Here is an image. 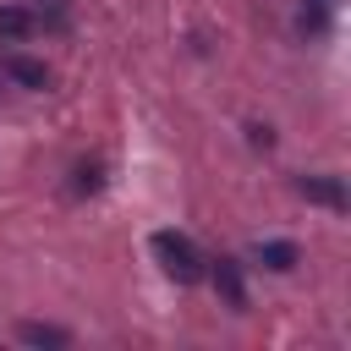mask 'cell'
Listing matches in <instances>:
<instances>
[{"label":"cell","mask_w":351,"mask_h":351,"mask_svg":"<svg viewBox=\"0 0 351 351\" xmlns=\"http://www.w3.org/2000/svg\"><path fill=\"white\" fill-rule=\"evenodd\" d=\"M247 132H252V143H258V148H274V132H269V126H247Z\"/></svg>","instance_id":"obj_9"},{"label":"cell","mask_w":351,"mask_h":351,"mask_svg":"<svg viewBox=\"0 0 351 351\" xmlns=\"http://www.w3.org/2000/svg\"><path fill=\"white\" fill-rule=\"evenodd\" d=\"M99 186H104V165H99V159L71 165V197H93Z\"/></svg>","instance_id":"obj_8"},{"label":"cell","mask_w":351,"mask_h":351,"mask_svg":"<svg viewBox=\"0 0 351 351\" xmlns=\"http://www.w3.org/2000/svg\"><path fill=\"white\" fill-rule=\"evenodd\" d=\"M0 71H5L16 88H27V93H44V88H49V66H44L38 55H16V49H11V55L0 60Z\"/></svg>","instance_id":"obj_3"},{"label":"cell","mask_w":351,"mask_h":351,"mask_svg":"<svg viewBox=\"0 0 351 351\" xmlns=\"http://www.w3.org/2000/svg\"><path fill=\"white\" fill-rule=\"evenodd\" d=\"M252 258H258V263H263L269 274H291V269L302 263V247H296V241H280V236H274V241H258V247H252Z\"/></svg>","instance_id":"obj_5"},{"label":"cell","mask_w":351,"mask_h":351,"mask_svg":"<svg viewBox=\"0 0 351 351\" xmlns=\"http://www.w3.org/2000/svg\"><path fill=\"white\" fill-rule=\"evenodd\" d=\"M44 22H38V11L33 5H0V38L5 44H16V38H33Z\"/></svg>","instance_id":"obj_7"},{"label":"cell","mask_w":351,"mask_h":351,"mask_svg":"<svg viewBox=\"0 0 351 351\" xmlns=\"http://www.w3.org/2000/svg\"><path fill=\"white\" fill-rule=\"evenodd\" d=\"M208 280H214V291H219V302H225L230 313H247V274H241L236 258H214Z\"/></svg>","instance_id":"obj_2"},{"label":"cell","mask_w":351,"mask_h":351,"mask_svg":"<svg viewBox=\"0 0 351 351\" xmlns=\"http://www.w3.org/2000/svg\"><path fill=\"white\" fill-rule=\"evenodd\" d=\"M154 258L176 285H197L203 280V252L186 230H154Z\"/></svg>","instance_id":"obj_1"},{"label":"cell","mask_w":351,"mask_h":351,"mask_svg":"<svg viewBox=\"0 0 351 351\" xmlns=\"http://www.w3.org/2000/svg\"><path fill=\"white\" fill-rule=\"evenodd\" d=\"M16 340H22V346H44V351H66V346H71V329L27 318V324H16Z\"/></svg>","instance_id":"obj_6"},{"label":"cell","mask_w":351,"mask_h":351,"mask_svg":"<svg viewBox=\"0 0 351 351\" xmlns=\"http://www.w3.org/2000/svg\"><path fill=\"white\" fill-rule=\"evenodd\" d=\"M296 192L307 197V203H324V208H346L351 197H346V186H340V176H296Z\"/></svg>","instance_id":"obj_4"}]
</instances>
